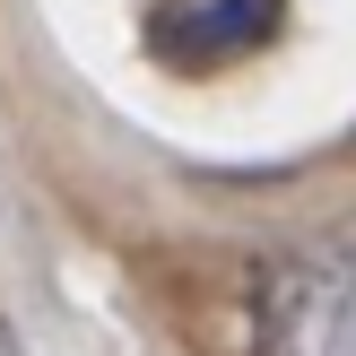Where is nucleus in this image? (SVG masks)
Wrapping results in <instances>:
<instances>
[{
  "label": "nucleus",
  "instance_id": "obj_1",
  "mask_svg": "<svg viewBox=\"0 0 356 356\" xmlns=\"http://www.w3.org/2000/svg\"><path fill=\"white\" fill-rule=\"evenodd\" d=\"M261 356H356V226H322L252 287Z\"/></svg>",
  "mask_w": 356,
  "mask_h": 356
},
{
  "label": "nucleus",
  "instance_id": "obj_2",
  "mask_svg": "<svg viewBox=\"0 0 356 356\" xmlns=\"http://www.w3.org/2000/svg\"><path fill=\"white\" fill-rule=\"evenodd\" d=\"M174 26H191L200 44H191V61H235V52H252V44H270L278 35V0H183V9H156V35H174Z\"/></svg>",
  "mask_w": 356,
  "mask_h": 356
}]
</instances>
